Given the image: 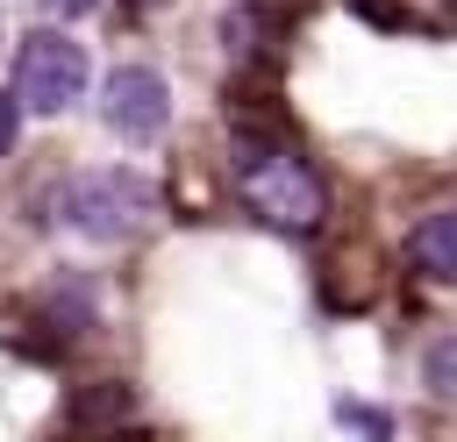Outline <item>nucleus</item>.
<instances>
[{
	"label": "nucleus",
	"instance_id": "4",
	"mask_svg": "<svg viewBox=\"0 0 457 442\" xmlns=\"http://www.w3.org/2000/svg\"><path fill=\"white\" fill-rule=\"evenodd\" d=\"M100 114H107V128L121 143H157L164 121H171V93H164V78L150 64H121L100 86Z\"/></svg>",
	"mask_w": 457,
	"mask_h": 442
},
{
	"label": "nucleus",
	"instance_id": "8",
	"mask_svg": "<svg viewBox=\"0 0 457 442\" xmlns=\"http://www.w3.org/2000/svg\"><path fill=\"white\" fill-rule=\"evenodd\" d=\"M43 7H50V14H86L93 0H43Z\"/></svg>",
	"mask_w": 457,
	"mask_h": 442
},
{
	"label": "nucleus",
	"instance_id": "7",
	"mask_svg": "<svg viewBox=\"0 0 457 442\" xmlns=\"http://www.w3.org/2000/svg\"><path fill=\"white\" fill-rule=\"evenodd\" d=\"M14 135H21V100H14V86L0 93V157L14 150Z\"/></svg>",
	"mask_w": 457,
	"mask_h": 442
},
{
	"label": "nucleus",
	"instance_id": "3",
	"mask_svg": "<svg viewBox=\"0 0 457 442\" xmlns=\"http://www.w3.org/2000/svg\"><path fill=\"white\" fill-rule=\"evenodd\" d=\"M243 200H250L264 221H278V228H314V221H321V207H328L321 178H314L293 150L257 157V164L243 171Z\"/></svg>",
	"mask_w": 457,
	"mask_h": 442
},
{
	"label": "nucleus",
	"instance_id": "5",
	"mask_svg": "<svg viewBox=\"0 0 457 442\" xmlns=\"http://www.w3.org/2000/svg\"><path fill=\"white\" fill-rule=\"evenodd\" d=\"M407 257L428 271V278H443V285H457V207H443V214H428L421 228H414V242H407Z\"/></svg>",
	"mask_w": 457,
	"mask_h": 442
},
{
	"label": "nucleus",
	"instance_id": "1",
	"mask_svg": "<svg viewBox=\"0 0 457 442\" xmlns=\"http://www.w3.org/2000/svg\"><path fill=\"white\" fill-rule=\"evenodd\" d=\"M150 207H157V192H150L136 171H86V178H71V192H64L71 228L93 235V242H121V235H136V228L150 221Z\"/></svg>",
	"mask_w": 457,
	"mask_h": 442
},
{
	"label": "nucleus",
	"instance_id": "9",
	"mask_svg": "<svg viewBox=\"0 0 457 442\" xmlns=\"http://www.w3.org/2000/svg\"><path fill=\"white\" fill-rule=\"evenodd\" d=\"M136 7H150V0H136Z\"/></svg>",
	"mask_w": 457,
	"mask_h": 442
},
{
	"label": "nucleus",
	"instance_id": "6",
	"mask_svg": "<svg viewBox=\"0 0 457 442\" xmlns=\"http://www.w3.org/2000/svg\"><path fill=\"white\" fill-rule=\"evenodd\" d=\"M428 392H436V399H457V335H443V342L428 349Z\"/></svg>",
	"mask_w": 457,
	"mask_h": 442
},
{
	"label": "nucleus",
	"instance_id": "2",
	"mask_svg": "<svg viewBox=\"0 0 457 442\" xmlns=\"http://www.w3.org/2000/svg\"><path fill=\"white\" fill-rule=\"evenodd\" d=\"M86 93V50L71 36H29L21 57H14V100L29 114H64L71 100Z\"/></svg>",
	"mask_w": 457,
	"mask_h": 442
}]
</instances>
